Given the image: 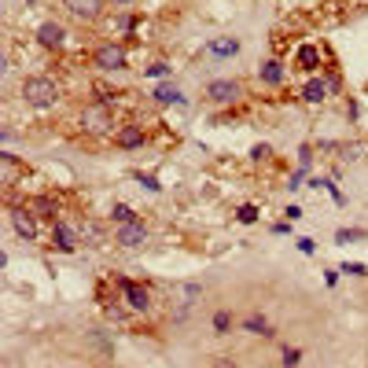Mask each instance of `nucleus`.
Returning <instances> with one entry per match:
<instances>
[{
    "mask_svg": "<svg viewBox=\"0 0 368 368\" xmlns=\"http://www.w3.org/2000/svg\"><path fill=\"white\" fill-rule=\"evenodd\" d=\"M328 96V85L324 82H309L306 89H302V100H306V103H321Z\"/></svg>",
    "mask_w": 368,
    "mask_h": 368,
    "instance_id": "18",
    "label": "nucleus"
},
{
    "mask_svg": "<svg viewBox=\"0 0 368 368\" xmlns=\"http://www.w3.org/2000/svg\"><path fill=\"white\" fill-rule=\"evenodd\" d=\"M137 181H140V184H144V188H148V192H159V188H162V184L155 181V177H144V174H137Z\"/></svg>",
    "mask_w": 368,
    "mask_h": 368,
    "instance_id": "28",
    "label": "nucleus"
},
{
    "mask_svg": "<svg viewBox=\"0 0 368 368\" xmlns=\"http://www.w3.org/2000/svg\"><path fill=\"white\" fill-rule=\"evenodd\" d=\"M82 125H85V133H111L114 129V111H111V103H89V107L82 111Z\"/></svg>",
    "mask_w": 368,
    "mask_h": 368,
    "instance_id": "3",
    "label": "nucleus"
},
{
    "mask_svg": "<svg viewBox=\"0 0 368 368\" xmlns=\"http://www.w3.org/2000/svg\"><path fill=\"white\" fill-rule=\"evenodd\" d=\"M63 8H67L70 15L85 19V22H92V19H100V11H103V0H63Z\"/></svg>",
    "mask_w": 368,
    "mask_h": 368,
    "instance_id": "10",
    "label": "nucleus"
},
{
    "mask_svg": "<svg viewBox=\"0 0 368 368\" xmlns=\"http://www.w3.org/2000/svg\"><path fill=\"white\" fill-rule=\"evenodd\" d=\"M343 273H350V276H365V266H361V261H346Z\"/></svg>",
    "mask_w": 368,
    "mask_h": 368,
    "instance_id": "29",
    "label": "nucleus"
},
{
    "mask_svg": "<svg viewBox=\"0 0 368 368\" xmlns=\"http://www.w3.org/2000/svg\"><path fill=\"white\" fill-rule=\"evenodd\" d=\"M247 332H254V335H273V332H269V324L261 321V317H251V321H247Z\"/></svg>",
    "mask_w": 368,
    "mask_h": 368,
    "instance_id": "22",
    "label": "nucleus"
},
{
    "mask_svg": "<svg viewBox=\"0 0 368 368\" xmlns=\"http://www.w3.org/2000/svg\"><path fill=\"white\" fill-rule=\"evenodd\" d=\"M295 67L306 70V74H313V70L321 67V48H317V45H302V48L295 52Z\"/></svg>",
    "mask_w": 368,
    "mask_h": 368,
    "instance_id": "11",
    "label": "nucleus"
},
{
    "mask_svg": "<svg viewBox=\"0 0 368 368\" xmlns=\"http://www.w3.org/2000/svg\"><path fill=\"white\" fill-rule=\"evenodd\" d=\"M37 41H41L45 48H63V41H67V30H63L59 22H45L41 30H37Z\"/></svg>",
    "mask_w": 368,
    "mask_h": 368,
    "instance_id": "12",
    "label": "nucleus"
},
{
    "mask_svg": "<svg viewBox=\"0 0 368 368\" xmlns=\"http://www.w3.org/2000/svg\"><path fill=\"white\" fill-rule=\"evenodd\" d=\"M243 96V89H240V82H214L206 89V100L210 103H217V107H232L236 100Z\"/></svg>",
    "mask_w": 368,
    "mask_h": 368,
    "instance_id": "5",
    "label": "nucleus"
},
{
    "mask_svg": "<svg viewBox=\"0 0 368 368\" xmlns=\"http://www.w3.org/2000/svg\"><path fill=\"white\" fill-rule=\"evenodd\" d=\"M298 358H302V350H291V346L284 350V365H287V368H295V365H298Z\"/></svg>",
    "mask_w": 368,
    "mask_h": 368,
    "instance_id": "27",
    "label": "nucleus"
},
{
    "mask_svg": "<svg viewBox=\"0 0 368 368\" xmlns=\"http://www.w3.org/2000/svg\"><path fill=\"white\" fill-rule=\"evenodd\" d=\"M92 63H96L100 70H122V67H125V48H118V45H100L96 52H92Z\"/></svg>",
    "mask_w": 368,
    "mask_h": 368,
    "instance_id": "6",
    "label": "nucleus"
},
{
    "mask_svg": "<svg viewBox=\"0 0 368 368\" xmlns=\"http://www.w3.org/2000/svg\"><path fill=\"white\" fill-rule=\"evenodd\" d=\"M269 155H273V148H269V144H258V148L251 151V159H254V162H266Z\"/></svg>",
    "mask_w": 368,
    "mask_h": 368,
    "instance_id": "24",
    "label": "nucleus"
},
{
    "mask_svg": "<svg viewBox=\"0 0 368 368\" xmlns=\"http://www.w3.org/2000/svg\"><path fill=\"white\" fill-rule=\"evenodd\" d=\"M261 82H266V85H280L284 82V67H280V63H266V67H261Z\"/></svg>",
    "mask_w": 368,
    "mask_h": 368,
    "instance_id": "19",
    "label": "nucleus"
},
{
    "mask_svg": "<svg viewBox=\"0 0 368 368\" xmlns=\"http://www.w3.org/2000/svg\"><path fill=\"white\" fill-rule=\"evenodd\" d=\"M22 100L30 103V107L48 111V107L59 103V85L52 82V77H26L22 82Z\"/></svg>",
    "mask_w": 368,
    "mask_h": 368,
    "instance_id": "1",
    "label": "nucleus"
},
{
    "mask_svg": "<svg viewBox=\"0 0 368 368\" xmlns=\"http://www.w3.org/2000/svg\"><path fill=\"white\" fill-rule=\"evenodd\" d=\"M298 251L302 254H313V240H298Z\"/></svg>",
    "mask_w": 368,
    "mask_h": 368,
    "instance_id": "31",
    "label": "nucleus"
},
{
    "mask_svg": "<svg viewBox=\"0 0 368 368\" xmlns=\"http://www.w3.org/2000/svg\"><path fill=\"white\" fill-rule=\"evenodd\" d=\"M155 100H159V103H184V96H181L174 85H162L159 92H155Z\"/></svg>",
    "mask_w": 368,
    "mask_h": 368,
    "instance_id": "21",
    "label": "nucleus"
},
{
    "mask_svg": "<svg viewBox=\"0 0 368 368\" xmlns=\"http://www.w3.org/2000/svg\"><path fill=\"white\" fill-rule=\"evenodd\" d=\"M111 217L118 221V225H133V221H137V214H133V206H125V203H114V210H111Z\"/></svg>",
    "mask_w": 368,
    "mask_h": 368,
    "instance_id": "20",
    "label": "nucleus"
},
{
    "mask_svg": "<svg viewBox=\"0 0 368 368\" xmlns=\"http://www.w3.org/2000/svg\"><path fill=\"white\" fill-rule=\"evenodd\" d=\"M122 295L129 302V309H137V313H148L151 309V291L144 284H133V280H122Z\"/></svg>",
    "mask_w": 368,
    "mask_h": 368,
    "instance_id": "7",
    "label": "nucleus"
},
{
    "mask_svg": "<svg viewBox=\"0 0 368 368\" xmlns=\"http://www.w3.org/2000/svg\"><path fill=\"white\" fill-rule=\"evenodd\" d=\"M114 243H122V247H140V243H148V229H144V221H133V225H118Z\"/></svg>",
    "mask_w": 368,
    "mask_h": 368,
    "instance_id": "9",
    "label": "nucleus"
},
{
    "mask_svg": "<svg viewBox=\"0 0 368 368\" xmlns=\"http://www.w3.org/2000/svg\"><path fill=\"white\" fill-rule=\"evenodd\" d=\"M229 328H232V317H229V313H217V317H214V332H217V335H225Z\"/></svg>",
    "mask_w": 368,
    "mask_h": 368,
    "instance_id": "23",
    "label": "nucleus"
},
{
    "mask_svg": "<svg viewBox=\"0 0 368 368\" xmlns=\"http://www.w3.org/2000/svg\"><path fill=\"white\" fill-rule=\"evenodd\" d=\"M30 210L37 217H52V225H56V217H59V199L56 195H37V199H30Z\"/></svg>",
    "mask_w": 368,
    "mask_h": 368,
    "instance_id": "13",
    "label": "nucleus"
},
{
    "mask_svg": "<svg viewBox=\"0 0 368 368\" xmlns=\"http://www.w3.org/2000/svg\"><path fill=\"white\" fill-rule=\"evenodd\" d=\"M206 52L214 59H225V56H236V52H240V41H236V37H217V41L206 45Z\"/></svg>",
    "mask_w": 368,
    "mask_h": 368,
    "instance_id": "15",
    "label": "nucleus"
},
{
    "mask_svg": "<svg viewBox=\"0 0 368 368\" xmlns=\"http://www.w3.org/2000/svg\"><path fill=\"white\" fill-rule=\"evenodd\" d=\"M111 4H129V0H111Z\"/></svg>",
    "mask_w": 368,
    "mask_h": 368,
    "instance_id": "32",
    "label": "nucleus"
},
{
    "mask_svg": "<svg viewBox=\"0 0 368 368\" xmlns=\"http://www.w3.org/2000/svg\"><path fill=\"white\" fill-rule=\"evenodd\" d=\"M166 298H169V309H174V317H184L195 302L203 298V287L199 284H169L166 287Z\"/></svg>",
    "mask_w": 368,
    "mask_h": 368,
    "instance_id": "2",
    "label": "nucleus"
},
{
    "mask_svg": "<svg viewBox=\"0 0 368 368\" xmlns=\"http://www.w3.org/2000/svg\"><path fill=\"white\" fill-rule=\"evenodd\" d=\"M361 236H365L361 229H350V232L343 229V232H339V236H335V240H339V243H350V240H361Z\"/></svg>",
    "mask_w": 368,
    "mask_h": 368,
    "instance_id": "26",
    "label": "nucleus"
},
{
    "mask_svg": "<svg viewBox=\"0 0 368 368\" xmlns=\"http://www.w3.org/2000/svg\"><path fill=\"white\" fill-rule=\"evenodd\" d=\"M77 236H82V243H89V247H100V243H103V229L96 225V221L77 225Z\"/></svg>",
    "mask_w": 368,
    "mask_h": 368,
    "instance_id": "16",
    "label": "nucleus"
},
{
    "mask_svg": "<svg viewBox=\"0 0 368 368\" xmlns=\"http://www.w3.org/2000/svg\"><path fill=\"white\" fill-rule=\"evenodd\" d=\"M240 221H243V225H254V221H258V210H254V206H240Z\"/></svg>",
    "mask_w": 368,
    "mask_h": 368,
    "instance_id": "25",
    "label": "nucleus"
},
{
    "mask_svg": "<svg viewBox=\"0 0 368 368\" xmlns=\"http://www.w3.org/2000/svg\"><path fill=\"white\" fill-rule=\"evenodd\" d=\"M11 229H15L26 243L37 240V214L30 206H11Z\"/></svg>",
    "mask_w": 368,
    "mask_h": 368,
    "instance_id": "4",
    "label": "nucleus"
},
{
    "mask_svg": "<svg viewBox=\"0 0 368 368\" xmlns=\"http://www.w3.org/2000/svg\"><path fill=\"white\" fill-rule=\"evenodd\" d=\"M144 144V129L140 125H125L122 133H118V148H140Z\"/></svg>",
    "mask_w": 368,
    "mask_h": 368,
    "instance_id": "17",
    "label": "nucleus"
},
{
    "mask_svg": "<svg viewBox=\"0 0 368 368\" xmlns=\"http://www.w3.org/2000/svg\"><path fill=\"white\" fill-rule=\"evenodd\" d=\"M19 177H26V166L11 151H4V155H0V184L11 188V184H19Z\"/></svg>",
    "mask_w": 368,
    "mask_h": 368,
    "instance_id": "8",
    "label": "nucleus"
},
{
    "mask_svg": "<svg viewBox=\"0 0 368 368\" xmlns=\"http://www.w3.org/2000/svg\"><path fill=\"white\" fill-rule=\"evenodd\" d=\"M166 70H169V67H166V63H155V67H148V74H151V77H162Z\"/></svg>",
    "mask_w": 368,
    "mask_h": 368,
    "instance_id": "30",
    "label": "nucleus"
},
{
    "mask_svg": "<svg viewBox=\"0 0 368 368\" xmlns=\"http://www.w3.org/2000/svg\"><path fill=\"white\" fill-rule=\"evenodd\" d=\"M52 247H56V251H63V254L74 251V232L63 225V221H56V225H52Z\"/></svg>",
    "mask_w": 368,
    "mask_h": 368,
    "instance_id": "14",
    "label": "nucleus"
}]
</instances>
